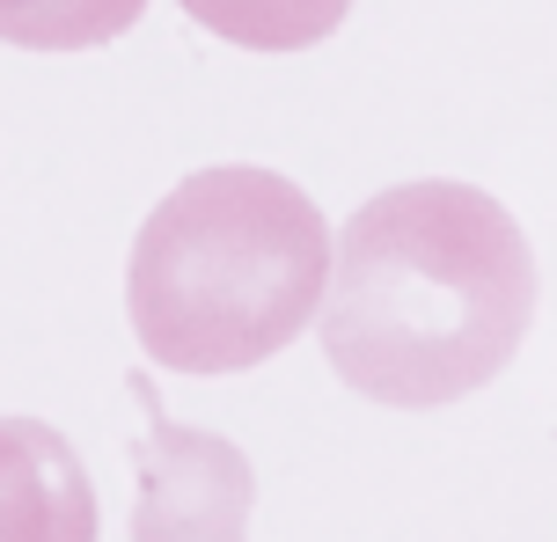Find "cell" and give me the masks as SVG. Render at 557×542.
<instances>
[{"mask_svg": "<svg viewBox=\"0 0 557 542\" xmlns=\"http://www.w3.org/2000/svg\"><path fill=\"white\" fill-rule=\"evenodd\" d=\"M147 15V0H0V45L15 52H96Z\"/></svg>", "mask_w": 557, "mask_h": 542, "instance_id": "cell-6", "label": "cell"}, {"mask_svg": "<svg viewBox=\"0 0 557 542\" xmlns=\"http://www.w3.org/2000/svg\"><path fill=\"white\" fill-rule=\"evenodd\" d=\"M176 8L243 52H308L352 15V0H176Z\"/></svg>", "mask_w": 557, "mask_h": 542, "instance_id": "cell-5", "label": "cell"}, {"mask_svg": "<svg viewBox=\"0 0 557 542\" xmlns=\"http://www.w3.org/2000/svg\"><path fill=\"white\" fill-rule=\"evenodd\" d=\"M331 220L257 162L198 169L133 235L125 315L154 367L243 374L301 338L331 293Z\"/></svg>", "mask_w": 557, "mask_h": 542, "instance_id": "cell-2", "label": "cell"}, {"mask_svg": "<svg viewBox=\"0 0 557 542\" xmlns=\"http://www.w3.org/2000/svg\"><path fill=\"white\" fill-rule=\"evenodd\" d=\"M133 403L147 411V426L133 440V542H250V499H257V469L250 455L221 440V432L176 426L147 374L125 381Z\"/></svg>", "mask_w": 557, "mask_h": 542, "instance_id": "cell-3", "label": "cell"}, {"mask_svg": "<svg viewBox=\"0 0 557 542\" xmlns=\"http://www.w3.org/2000/svg\"><path fill=\"white\" fill-rule=\"evenodd\" d=\"M535 323V250L476 184H396L345 220L323 293V360L389 411H441L499 381Z\"/></svg>", "mask_w": 557, "mask_h": 542, "instance_id": "cell-1", "label": "cell"}, {"mask_svg": "<svg viewBox=\"0 0 557 542\" xmlns=\"http://www.w3.org/2000/svg\"><path fill=\"white\" fill-rule=\"evenodd\" d=\"M0 542H96V484L59 426L0 418Z\"/></svg>", "mask_w": 557, "mask_h": 542, "instance_id": "cell-4", "label": "cell"}]
</instances>
